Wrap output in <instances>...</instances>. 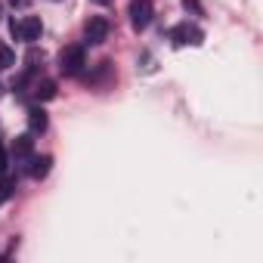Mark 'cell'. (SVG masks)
<instances>
[{
  "instance_id": "30bf717a",
  "label": "cell",
  "mask_w": 263,
  "mask_h": 263,
  "mask_svg": "<svg viewBox=\"0 0 263 263\" xmlns=\"http://www.w3.org/2000/svg\"><path fill=\"white\" fill-rule=\"evenodd\" d=\"M13 65H16V53H13V47L0 44V71H7V68H13Z\"/></svg>"
},
{
  "instance_id": "9c48e42d",
  "label": "cell",
  "mask_w": 263,
  "mask_h": 263,
  "mask_svg": "<svg viewBox=\"0 0 263 263\" xmlns=\"http://www.w3.org/2000/svg\"><path fill=\"white\" fill-rule=\"evenodd\" d=\"M31 152H34V140H31L28 134L16 137V143H13V155H16V158H31Z\"/></svg>"
},
{
  "instance_id": "8992f818",
  "label": "cell",
  "mask_w": 263,
  "mask_h": 263,
  "mask_svg": "<svg viewBox=\"0 0 263 263\" xmlns=\"http://www.w3.org/2000/svg\"><path fill=\"white\" fill-rule=\"evenodd\" d=\"M50 167H53V158H50V155H37V158H31L28 174H31L34 180H44V177L50 174Z\"/></svg>"
},
{
  "instance_id": "52a82bcc",
  "label": "cell",
  "mask_w": 263,
  "mask_h": 263,
  "mask_svg": "<svg viewBox=\"0 0 263 263\" xmlns=\"http://www.w3.org/2000/svg\"><path fill=\"white\" fill-rule=\"evenodd\" d=\"M47 111L41 108V105H34V108H28V127H31V134H44L47 130Z\"/></svg>"
},
{
  "instance_id": "4fadbf2b",
  "label": "cell",
  "mask_w": 263,
  "mask_h": 263,
  "mask_svg": "<svg viewBox=\"0 0 263 263\" xmlns=\"http://www.w3.org/2000/svg\"><path fill=\"white\" fill-rule=\"evenodd\" d=\"M10 4H13V7H19V10H25V7L31 4V0H10Z\"/></svg>"
},
{
  "instance_id": "7c38bea8",
  "label": "cell",
  "mask_w": 263,
  "mask_h": 263,
  "mask_svg": "<svg viewBox=\"0 0 263 263\" xmlns=\"http://www.w3.org/2000/svg\"><path fill=\"white\" fill-rule=\"evenodd\" d=\"M183 7H186V10H192L195 16H201V4H198V0H183Z\"/></svg>"
},
{
  "instance_id": "7a4b0ae2",
  "label": "cell",
  "mask_w": 263,
  "mask_h": 263,
  "mask_svg": "<svg viewBox=\"0 0 263 263\" xmlns=\"http://www.w3.org/2000/svg\"><path fill=\"white\" fill-rule=\"evenodd\" d=\"M41 31H44V25H41L37 16H25V19H13L10 22V34L16 41H25V44H34L41 37Z\"/></svg>"
},
{
  "instance_id": "5b68a950",
  "label": "cell",
  "mask_w": 263,
  "mask_h": 263,
  "mask_svg": "<svg viewBox=\"0 0 263 263\" xmlns=\"http://www.w3.org/2000/svg\"><path fill=\"white\" fill-rule=\"evenodd\" d=\"M108 37V19L105 16H90L84 25V41L87 44H102Z\"/></svg>"
},
{
  "instance_id": "8fae6325",
  "label": "cell",
  "mask_w": 263,
  "mask_h": 263,
  "mask_svg": "<svg viewBox=\"0 0 263 263\" xmlns=\"http://www.w3.org/2000/svg\"><path fill=\"white\" fill-rule=\"evenodd\" d=\"M7 167H10V158H7V149H4V146H0V177H4V174H7Z\"/></svg>"
},
{
  "instance_id": "5bb4252c",
  "label": "cell",
  "mask_w": 263,
  "mask_h": 263,
  "mask_svg": "<svg viewBox=\"0 0 263 263\" xmlns=\"http://www.w3.org/2000/svg\"><path fill=\"white\" fill-rule=\"evenodd\" d=\"M93 4H99V7H108V4H111V0H93Z\"/></svg>"
},
{
  "instance_id": "ba28073f",
  "label": "cell",
  "mask_w": 263,
  "mask_h": 263,
  "mask_svg": "<svg viewBox=\"0 0 263 263\" xmlns=\"http://www.w3.org/2000/svg\"><path fill=\"white\" fill-rule=\"evenodd\" d=\"M34 99H37V102H50V99H56V81H50V78L37 81V84H34Z\"/></svg>"
},
{
  "instance_id": "6da1fadb",
  "label": "cell",
  "mask_w": 263,
  "mask_h": 263,
  "mask_svg": "<svg viewBox=\"0 0 263 263\" xmlns=\"http://www.w3.org/2000/svg\"><path fill=\"white\" fill-rule=\"evenodd\" d=\"M84 65H87V56H84V47L81 44H71V47H62L59 50V71L62 74L74 78V74H81Z\"/></svg>"
},
{
  "instance_id": "9a60e30c",
  "label": "cell",
  "mask_w": 263,
  "mask_h": 263,
  "mask_svg": "<svg viewBox=\"0 0 263 263\" xmlns=\"http://www.w3.org/2000/svg\"><path fill=\"white\" fill-rule=\"evenodd\" d=\"M0 13H4V7H0Z\"/></svg>"
},
{
  "instance_id": "277c9868",
  "label": "cell",
  "mask_w": 263,
  "mask_h": 263,
  "mask_svg": "<svg viewBox=\"0 0 263 263\" xmlns=\"http://www.w3.org/2000/svg\"><path fill=\"white\" fill-rule=\"evenodd\" d=\"M127 16H130V25H134L137 31H146V28H149V22H152V16H155L152 0H130Z\"/></svg>"
},
{
  "instance_id": "3957f363",
  "label": "cell",
  "mask_w": 263,
  "mask_h": 263,
  "mask_svg": "<svg viewBox=\"0 0 263 263\" xmlns=\"http://www.w3.org/2000/svg\"><path fill=\"white\" fill-rule=\"evenodd\" d=\"M171 44L174 47H198L201 41H204V31L198 28V25H189V22H180V25H174L171 28Z\"/></svg>"
}]
</instances>
